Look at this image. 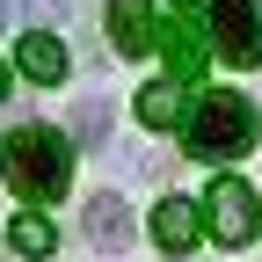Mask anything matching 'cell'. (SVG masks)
Returning a JSON list of instances; mask_svg holds the SVG:
<instances>
[{
	"mask_svg": "<svg viewBox=\"0 0 262 262\" xmlns=\"http://www.w3.org/2000/svg\"><path fill=\"white\" fill-rule=\"evenodd\" d=\"M255 131H262V117H255L248 95L211 88L204 102L189 110V153H196V160H233V153H248V146H255Z\"/></svg>",
	"mask_w": 262,
	"mask_h": 262,
	"instance_id": "cell-2",
	"label": "cell"
},
{
	"mask_svg": "<svg viewBox=\"0 0 262 262\" xmlns=\"http://www.w3.org/2000/svg\"><path fill=\"white\" fill-rule=\"evenodd\" d=\"M110 44H117V58L153 51V8L146 0H110Z\"/></svg>",
	"mask_w": 262,
	"mask_h": 262,
	"instance_id": "cell-6",
	"label": "cell"
},
{
	"mask_svg": "<svg viewBox=\"0 0 262 262\" xmlns=\"http://www.w3.org/2000/svg\"><path fill=\"white\" fill-rule=\"evenodd\" d=\"M29 15H37V22H58V15H66V0H29Z\"/></svg>",
	"mask_w": 262,
	"mask_h": 262,
	"instance_id": "cell-13",
	"label": "cell"
},
{
	"mask_svg": "<svg viewBox=\"0 0 262 262\" xmlns=\"http://www.w3.org/2000/svg\"><path fill=\"white\" fill-rule=\"evenodd\" d=\"M204 15L226 66H262V0H204Z\"/></svg>",
	"mask_w": 262,
	"mask_h": 262,
	"instance_id": "cell-3",
	"label": "cell"
},
{
	"mask_svg": "<svg viewBox=\"0 0 262 262\" xmlns=\"http://www.w3.org/2000/svg\"><path fill=\"white\" fill-rule=\"evenodd\" d=\"M204 226H211V241H219V248H248V241H255V226H262L255 189H248L241 175H219L211 196H204Z\"/></svg>",
	"mask_w": 262,
	"mask_h": 262,
	"instance_id": "cell-4",
	"label": "cell"
},
{
	"mask_svg": "<svg viewBox=\"0 0 262 262\" xmlns=\"http://www.w3.org/2000/svg\"><path fill=\"white\" fill-rule=\"evenodd\" d=\"M0 175H8V189L22 204H51L73 182V153H66V139L51 124H22V131L0 139Z\"/></svg>",
	"mask_w": 262,
	"mask_h": 262,
	"instance_id": "cell-1",
	"label": "cell"
},
{
	"mask_svg": "<svg viewBox=\"0 0 262 262\" xmlns=\"http://www.w3.org/2000/svg\"><path fill=\"white\" fill-rule=\"evenodd\" d=\"M0 29H8V0H0Z\"/></svg>",
	"mask_w": 262,
	"mask_h": 262,
	"instance_id": "cell-15",
	"label": "cell"
},
{
	"mask_svg": "<svg viewBox=\"0 0 262 262\" xmlns=\"http://www.w3.org/2000/svg\"><path fill=\"white\" fill-rule=\"evenodd\" d=\"M73 131H80L88 146H102V139H110V110H102V102H95V95H88V102L73 110Z\"/></svg>",
	"mask_w": 262,
	"mask_h": 262,
	"instance_id": "cell-12",
	"label": "cell"
},
{
	"mask_svg": "<svg viewBox=\"0 0 262 262\" xmlns=\"http://www.w3.org/2000/svg\"><path fill=\"white\" fill-rule=\"evenodd\" d=\"M196 226H204V204H189V196H160V204H153V241L168 255H182L196 241Z\"/></svg>",
	"mask_w": 262,
	"mask_h": 262,
	"instance_id": "cell-7",
	"label": "cell"
},
{
	"mask_svg": "<svg viewBox=\"0 0 262 262\" xmlns=\"http://www.w3.org/2000/svg\"><path fill=\"white\" fill-rule=\"evenodd\" d=\"M196 15H204V8H182V22L168 29V37H153L160 51H168V66H175V80H189V73H204V44H196Z\"/></svg>",
	"mask_w": 262,
	"mask_h": 262,
	"instance_id": "cell-8",
	"label": "cell"
},
{
	"mask_svg": "<svg viewBox=\"0 0 262 262\" xmlns=\"http://www.w3.org/2000/svg\"><path fill=\"white\" fill-rule=\"evenodd\" d=\"M139 124H146V131L182 124V88H175V80H146V88H139Z\"/></svg>",
	"mask_w": 262,
	"mask_h": 262,
	"instance_id": "cell-10",
	"label": "cell"
},
{
	"mask_svg": "<svg viewBox=\"0 0 262 262\" xmlns=\"http://www.w3.org/2000/svg\"><path fill=\"white\" fill-rule=\"evenodd\" d=\"M131 233H139V226H131V204H124L117 189L88 196V241L102 248V255H124V248H131Z\"/></svg>",
	"mask_w": 262,
	"mask_h": 262,
	"instance_id": "cell-5",
	"label": "cell"
},
{
	"mask_svg": "<svg viewBox=\"0 0 262 262\" xmlns=\"http://www.w3.org/2000/svg\"><path fill=\"white\" fill-rule=\"evenodd\" d=\"M8 241H15V255H51V241H58V233H51V219H37V211H22Z\"/></svg>",
	"mask_w": 262,
	"mask_h": 262,
	"instance_id": "cell-11",
	"label": "cell"
},
{
	"mask_svg": "<svg viewBox=\"0 0 262 262\" xmlns=\"http://www.w3.org/2000/svg\"><path fill=\"white\" fill-rule=\"evenodd\" d=\"M22 73H29V80H44V88H58V80H66V44L51 37V29L22 37Z\"/></svg>",
	"mask_w": 262,
	"mask_h": 262,
	"instance_id": "cell-9",
	"label": "cell"
},
{
	"mask_svg": "<svg viewBox=\"0 0 262 262\" xmlns=\"http://www.w3.org/2000/svg\"><path fill=\"white\" fill-rule=\"evenodd\" d=\"M0 102H8V66H0Z\"/></svg>",
	"mask_w": 262,
	"mask_h": 262,
	"instance_id": "cell-14",
	"label": "cell"
}]
</instances>
